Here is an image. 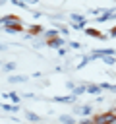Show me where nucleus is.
Listing matches in <instances>:
<instances>
[{"label": "nucleus", "instance_id": "nucleus-2", "mask_svg": "<svg viewBox=\"0 0 116 124\" xmlns=\"http://www.w3.org/2000/svg\"><path fill=\"white\" fill-rule=\"evenodd\" d=\"M46 45H48V46H52V48H58V46H62V45H64V39L56 37V39H50V41H46Z\"/></svg>", "mask_w": 116, "mask_h": 124}, {"label": "nucleus", "instance_id": "nucleus-20", "mask_svg": "<svg viewBox=\"0 0 116 124\" xmlns=\"http://www.w3.org/2000/svg\"><path fill=\"white\" fill-rule=\"evenodd\" d=\"M79 124H95V122H93V120H81Z\"/></svg>", "mask_w": 116, "mask_h": 124}, {"label": "nucleus", "instance_id": "nucleus-9", "mask_svg": "<svg viewBox=\"0 0 116 124\" xmlns=\"http://www.w3.org/2000/svg\"><path fill=\"white\" fill-rule=\"evenodd\" d=\"M29 33L31 35H39V33H43V27L41 25H31L29 27Z\"/></svg>", "mask_w": 116, "mask_h": 124}, {"label": "nucleus", "instance_id": "nucleus-7", "mask_svg": "<svg viewBox=\"0 0 116 124\" xmlns=\"http://www.w3.org/2000/svg\"><path fill=\"white\" fill-rule=\"evenodd\" d=\"M60 122H64V124H75V120H73L72 114H64V116H60Z\"/></svg>", "mask_w": 116, "mask_h": 124}, {"label": "nucleus", "instance_id": "nucleus-8", "mask_svg": "<svg viewBox=\"0 0 116 124\" xmlns=\"http://www.w3.org/2000/svg\"><path fill=\"white\" fill-rule=\"evenodd\" d=\"M99 91H102V85H87V93H99Z\"/></svg>", "mask_w": 116, "mask_h": 124}, {"label": "nucleus", "instance_id": "nucleus-3", "mask_svg": "<svg viewBox=\"0 0 116 124\" xmlns=\"http://www.w3.org/2000/svg\"><path fill=\"white\" fill-rule=\"evenodd\" d=\"M75 112H77V114H83V116H89V114H91V107H89V105H85V107H77Z\"/></svg>", "mask_w": 116, "mask_h": 124}, {"label": "nucleus", "instance_id": "nucleus-13", "mask_svg": "<svg viewBox=\"0 0 116 124\" xmlns=\"http://www.w3.org/2000/svg\"><path fill=\"white\" fill-rule=\"evenodd\" d=\"M25 116H27L31 122H39V116H37V114H33V112H25Z\"/></svg>", "mask_w": 116, "mask_h": 124}, {"label": "nucleus", "instance_id": "nucleus-14", "mask_svg": "<svg viewBox=\"0 0 116 124\" xmlns=\"http://www.w3.org/2000/svg\"><path fill=\"white\" fill-rule=\"evenodd\" d=\"M101 85H102V89H108V91L116 93V85H110V83H101Z\"/></svg>", "mask_w": 116, "mask_h": 124}, {"label": "nucleus", "instance_id": "nucleus-18", "mask_svg": "<svg viewBox=\"0 0 116 124\" xmlns=\"http://www.w3.org/2000/svg\"><path fill=\"white\" fill-rule=\"evenodd\" d=\"M70 46H72V48H79V43H75V41H72V43H70Z\"/></svg>", "mask_w": 116, "mask_h": 124}, {"label": "nucleus", "instance_id": "nucleus-5", "mask_svg": "<svg viewBox=\"0 0 116 124\" xmlns=\"http://www.w3.org/2000/svg\"><path fill=\"white\" fill-rule=\"evenodd\" d=\"M58 103H73L75 101V95H66V97H56Z\"/></svg>", "mask_w": 116, "mask_h": 124}, {"label": "nucleus", "instance_id": "nucleus-12", "mask_svg": "<svg viewBox=\"0 0 116 124\" xmlns=\"http://www.w3.org/2000/svg\"><path fill=\"white\" fill-rule=\"evenodd\" d=\"M21 81H25L23 76H14V78H10V83H21Z\"/></svg>", "mask_w": 116, "mask_h": 124}, {"label": "nucleus", "instance_id": "nucleus-4", "mask_svg": "<svg viewBox=\"0 0 116 124\" xmlns=\"http://www.w3.org/2000/svg\"><path fill=\"white\" fill-rule=\"evenodd\" d=\"M70 19H73V23H83L85 25V16H79V14H72Z\"/></svg>", "mask_w": 116, "mask_h": 124}, {"label": "nucleus", "instance_id": "nucleus-10", "mask_svg": "<svg viewBox=\"0 0 116 124\" xmlns=\"http://www.w3.org/2000/svg\"><path fill=\"white\" fill-rule=\"evenodd\" d=\"M44 37H46V41H50V39H56V37H58V31H56V29H52V31H46V33H44Z\"/></svg>", "mask_w": 116, "mask_h": 124}, {"label": "nucleus", "instance_id": "nucleus-11", "mask_svg": "<svg viewBox=\"0 0 116 124\" xmlns=\"http://www.w3.org/2000/svg\"><path fill=\"white\" fill-rule=\"evenodd\" d=\"M83 91H87V85H77V87H75V89H73V95H75V97H77V95H81V93H83Z\"/></svg>", "mask_w": 116, "mask_h": 124}, {"label": "nucleus", "instance_id": "nucleus-17", "mask_svg": "<svg viewBox=\"0 0 116 124\" xmlns=\"http://www.w3.org/2000/svg\"><path fill=\"white\" fill-rule=\"evenodd\" d=\"M10 99H12V101H14V103H17V101H19V97H17V95H15V93H10Z\"/></svg>", "mask_w": 116, "mask_h": 124}, {"label": "nucleus", "instance_id": "nucleus-15", "mask_svg": "<svg viewBox=\"0 0 116 124\" xmlns=\"http://www.w3.org/2000/svg\"><path fill=\"white\" fill-rule=\"evenodd\" d=\"M102 60H104V62H106V64H110V66H112V64H114V62H116V60H114V58H112V56H102Z\"/></svg>", "mask_w": 116, "mask_h": 124}, {"label": "nucleus", "instance_id": "nucleus-6", "mask_svg": "<svg viewBox=\"0 0 116 124\" xmlns=\"http://www.w3.org/2000/svg\"><path fill=\"white\" fill-rule=\"evenodd\" d=\"M85 33L91 35V37H97V39H104V37H106V35H101L97 29H85Z\"/></svg>", "mask_w": 116, "mask_h": 124}, {"label": "nucleus", "instance_id": "nucleus-21", "mask_svg": "<svg viewBox=\"0 0 116 124\" xmlns=\"http://www.w3.org/2000/svg\"><path fill=\"white\" fill-rule=\"evenodd\" d=\"M37 0H25V4H35Z\"/></svg>", "mask_w": 116, "mask_h": 124}, {"label": "nucleus", "instance_id": "nucleus-1", "mask_svg": "<svg viewBox=\"0 0 116 124\" xmlns=\"http://www.w3.org/2000/svg\"><path fill=\"white\" fill-rule=\"evenodd\" d=\"M114 116H116V114H114V110H108V112H101V114H97V116L93 118V122H95V124H110Z\"/></svg>", "mask_w": 116, "mask_h": 124}, {"label": "nucleus", "instance_id": "nucleus-19", "mask_svg": "<svg viewBox=\"0 0 116 124\" xmlns=\"http://www.w3.org/2000/svg\"><path fill=\"white\" fill-rule=\"evenodd\" d=\"M108 37H116V27H112V29H110V33H108Z\"/></svg>", "mask_w": 116, "mask_h": 124}, {"label": "nucleus", "instance_id": "nucleus-16", "mask_svg": "<svg viewBox=\"0 0 116 124\" xmlns=\"http://www.w3.org/2000/svg\"><path fill=\"white\" fill-rule=\"evenodd\" d=\"M14 68H15V64H14V62H10V64H6V66H4V70H6V72H10V70H14Z\"/></svg>", "mask_w": 116, "mask_h": 124}]
</instances>
